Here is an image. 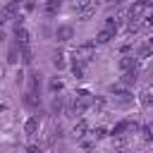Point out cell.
Returning a JSON list of instances; mask_svg holds the SVG:
<instances>
[{
  "label": "cell",
  "instance_id": "cell-1",
  "mask_svg": "<svg viewBox=\"0 0 153 153\" xmlns=\"http://www.w3.org/2000/svg\"><path fill=\"white\" fill-rule=\"evenodd\" d=\"M74 62H79V65H88L93 57H96V43H81L79 48H74Z\"/></svg>",
  "mask_w": 153,
  "mask_h": 153
},
{
  "label": "cell",
  "instance_id": "cell-2",
  "mask_svg": "<svg viewBox=\"0 0 153 153\" xmlns=\"http://www.w3.org/2000/svg\"><path fill=\"white\" fill-rule=\"evenodd\" d=\"M151 14V0H136L129 10V17H148Z\"/></svg>",
  "mask_w": 153,
  "mask_h": 153
},
{
  "label": "cell",
  "instance_id": "cell-3",
  "mask_svg": "<svg viewBox=\"0 0 153 153\" xmlns=\"http://www.w3.org/2000/svg\"><path fill=\"white\" fill-rule=\"evenodd\" d=\"M136 127H139L136 122L122 120V122H117V124L112 127V136H115V139H117V136H124V131H129V129H131V131H136Z\"/></svg>",
  "mask_w": 153,
  "mask_h": 153
},
{
  "label": "cell",
  "instance_id": "cell-4",
  "mask_svg": "<svg viewBox=\"0 0 153 153\" xmlns=\"http://www.w3.org/2000/svg\"><path fill=\"white\" fill-rule=\"evenodd\" d=\"M17 7H19V5L10 0V2L0 10V19H2V22H12V19H17Z\"/></svg>",
  "mask_w": 153,
  "mask_h": 153
},
{
  "label": "cell",
  "instance_id": "cell-5",
  "mask_svg": "<svg viewBox=\"0 0 153 153\" xmlns=\"http://www.w3.org/2000/svg\"><path fill=\"white\" fill-rule=\"evenodd\" d=\"M110 93L117 98V103H122V105H129L134 98H131V93L129 91H124V88H120V86H110Z\"/></svg>",
  "mask_w": 153,
  "mask_h": 153
},
{
  "label": "cell",
  "instance_id": "cell-6",
  "mask_svg": "<svg viewBox=\"0 0 153 153\" xmlns=\"http://www.w3.org/2000/svg\"><path fill=\"white\" fill-rule=\"evenodd\" d=\"M14 41H17V45H31V36L24 29V24L22 26H14Z\"/></svg>",
  "mask_w": 153,
  "mask_h": 153
},
{
  "label": "cell",
  "instance_id": "cell-7",
  "mask_svg": "<svg viewBox=\"0 0 153 153\" xmlns=\"http://www.w3.org/2000/svg\"><path fill=\"white\" fill-rule=\"evenodd\" d=\"M136 79H139V72H136V67H131V69H122V84H124V86H131V84H136Z\"/></svg>",
  "mask_w": 153,
  "mask_h": 153
},
{
  "label": "cell",
  "instance_id": "cell-8",
  "mask_svg": "<svg viewBox=\"0 0 153 153\" xmlns=\"http://www.w3.org/2000/svg\"><path fill=\"white\" fill-rule=\"evenodd\" d=\"M38 127H41V117L38 115H33V117H29L26 122H24V131L31 136V134H36L38 131Z\"/></svg>",
  "mask_w": 153,
  "mask_h": 153
},
{
  "label": "cell",
  "instance_id": "cell-9",
  "mask_svg": "<svg viewBox=\"0 0 153 153\" xmlns=\"http://www.w3.org/2000/svg\"><path fill=\"white\" fill-rule=\"evenodd\" d=\"M55 36H57V41L65 43V41H69V38L74 36V29H72V26H60V29L55 31Z\"/></svg>",
  "mask_w": 153,
  "mask_h": 153
},
{
  "label": "cell",
  "instance_id": "cell-10",
  "mask_svg": "<svg viewBox=\"0 0 153 153\" xmlns=\"http://www.w3.org/2000/svg\"><path fill=\"white\" fill-rule=\"evenodd\" d=\"M86 131H88V124H86L84 120H79V122L74 124V129H72V134H74L76 139H81V136H86Z\"/></svg>",
  "mask_w": 153,
  "mask_h": 153
},
{
  "label": "cell",
  "instance_id": "cell-11",
  "mask_svg": "<svg viewBox=\"0 0 153 153\" xmlns=\"http://www.w3.org/2000/svg\"><path fill=\"white\" fill-rule=\"evenodd\" d=\"M24 103H26L29 108H38V105H41V98L36 96V91H29V93L24 96Z\"/></svg>",
  "mask_w": 153,
  "mask_h": 153
},
{
  "label": "cell",
  "instance_id": "cell-12",
  "mask_svg": "<svg viewBox=\"0 0 153 153\" xmlns=\"http://www.w3.org/2000/svg\"><path fill=\"white\" fill-rule=\"evenodd\" d=\"M62 7V0H48L45 2V14H57Z\"/></svg>",
  "mask_w": 153,
  "mask_h": 153
},
{
  "label": "cell",
  "instance_id": "cell-13",
  "mask_svg": "<svg viewBox=\"0 0 153 153\" xmlns=\"http://www.w3.org/2000/svg\"><path fill=\"white\" fill-rule=\"evenodd\" d=\"M131 67H136V57L134 55H124L120 60V69H131Z\"/></svg>",
  "mask_w": 153,
  "mask_h": 153
},
{
  "label": "cell",
  "instance_id": "cell-14",
  "mask_svg": "<svg viewBox=\"0 0 153 153\" xmlns=\"http://www.w3.org/2000/svg\"><path fill=\"white\" fill-rule=\"evenodd\" d=\"M17 60H19V45L14 43V45L7 50V62H10V65H17Z\"/></svg>",
  "mask_w": 153,
  "mask_h": 153
},
{
  "label": "cell",
  "instance_id": "cell-15",
  "mask_svg": "<svg viewBox=\"0 0 153 153\" xmlns=\"http://www.w3.org/2000/svg\"><path fill=\"white\" fill-rule=\"evenodd\" d=\"M62 86H65V84H62V79H57V76H53V79H50V91H53V93H60V91H62Z\"/></svg>",
  "mask_w": 153,
  "mask_h": 153
},
{
  "label": "cell",
  "instance_id": "cell-16",
  "mask_svg": "<svg viewBox=\"0 0 153 153\" xmlns=\"http://www.w3.org/2000/svg\"><path fill=\"white\" fill-rule=\"evenodd\" d=\"M148 55H151V43H143V45L139 48V57H136V60H146Z\"/></svg>",
  "mask_w": 153,
  "mask_h": 153
},
{
  "label": "cell",
  "instance_id": "cell-17",
  "mask_svg": "<svg viewBox=\"0 0 153 153\" xmlns=\"http://www.w3.org/2000/svg\"><path fill=\"white\" fill-rule=\"evenodd\" d=\"M53 65H55L57 69H62V67H65V55H62L60 50H57V53L53 55Z\"/></svg>",
  "mask_w": 153,
  "mask_h": 153
},
{
  "label": "cell",
  "instance_id": "cell-18",
  "mask_svg": "<svg viewBox=\"0 0 153 153\" xmlns=\"http://www.w3.org/2000/svg\"><path fill=\"white\" fill-rule=\"evenodd\" d=\"M84 69H86V67H84V65H79V62H74V65H72V74H74L76 79H81V76H84Z\"/></svg>",
  "mask_w": 153,
  "mask_h": 153
},
{
  "label": "cell",
  "instance_id": "cell-19",
  "mask_svg": "<svg viewBox=\"0 0 153 153\" xmlns=\"http://www.w3.org/2000/svg\"><path fill=\"white\" fill-rule=\"evenodd\" d=\"M103 136H108V129H105V127H96V129H93V139L98 141V139H103Z\"/></svg>",
  "mask_w": 153,
  "mask_h": 153
},
{
  "label": "cell",
  "instance_id": "cell-20",
  "mask_svg": "<svg viewBox=\"0 0 153 153\" xmlns=\"http://www.w3.org/2000/svg\"><path fill=\"white\" fill-rule=\"evenodd\" d=\"M141 103L143 105H151V88H143L141 91Z\"/></svg>",
  "mask_w": 153,
  "mask_h": 153
},
{
  "label": "cell",
  "instance_id": "cell-21",
  "mask_svg": "<svg viewBox=\"0 0 153 153\" xmlns=\"http://www.w3.org/2000/svg\"><path fill=\"white\" fill-rule=\"evenodd\" d=\"M60 110H62V98L55 96V100H53V112H60Z\"/></svg>",
  "mask_w": 153,
  "mask_h": 153
},
{
  "label": "cell",
  "instance_id": "cell-22",
  "mask_svg": "<svg viewBox=\"0 0 153 153\" xmlns=\"http://www.w3.org/2000/svg\"><path fill=\"white\" fill-rule=\"evenodd\" d=\"M141 134H143V139H146V141H151V139H153V134H151V127H148V124H143V127H141Z\"/></svg>",
  "mask_w": 153,
  "mask_h": 153
},
{
  "label": "cell",
  "instance_id": "cell-23",
  "mask_svg": "<svg viewBox=\"0 0 153 153\" xmlns=\"http://www.w3.org/2000/svg\"><path fill=\"white\" fill-rule=\"evenodd\" d=\"M29 84H31V91H36V88H38V74H31Z\"/></svg>",
  "mask_w": 153,
  "mask_h": 153
},
{
  "label": "cell",
  "instance_id": "cell-24",
  "mask_svg": "<svg viewBox=\"0 0 153 153\" xmlns=\"http://www.w3.org/2000/svg\"><path fill=\"white\" fill-rule=\"evenodd\" d=\"M88 5H93V0H76V10H81V7H88Z\"/></svg>",
  "mask_w": 153,
  "mask_h": 153
},
{
  "label": "cell",
  "instance_id": "cell-25",
  "mask_svg": "<svg viewBox=\"0 0 153 153\" xmlns=\"http://www.w3.org/2000/svg\"><path fill=\"white\" fill-rule=\"evenodd\" d=\"M5 110H7V105H5V103H0V112H5Z\"/></svg>",
  "mask_w": 153,
  "mask_h": 153
},
{
  "label": "cell",
  "instance_id": "cell-26",
  "mask_svg": "<svg viewBox=\"0 0 153 153\" xmlns=\"http://www.w3.org/2000/svg\"><path fill=\"white\" fill-rule=\"evenodd\" d=\"M122 2H124V0H115V5H122Z\"/></svg>",
  "mask_w": 153,
  "mask_h": 153
},
{
  "label": "cell",
  "instance_id": "cell-27",
  "mask_svg": "<svg viewBox=\"0 0 153 153\" xmlns=\"http://www.w3.org/2000/svg\"><path fill=\"white\" fill-rule=\"evenodd\" d=\"M12 2H17V5H19V2H24V0H12Z\"/></svg>",
  "mask_w": 153,
  "mask_h": 153
}]
</instances>
